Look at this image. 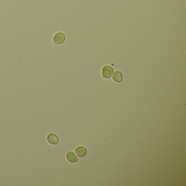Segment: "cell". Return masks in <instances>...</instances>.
Returning a JSON list of instances; mask_svg holds the SVG:
<instances>
[{"instance_id":"6da1fadb","label":"cell","mask_w":186,"mask_h":186,"mask_svg":"<svg viewBox=\"0 0 186 186\" xmlns=\"http://www.w3.org/2000/svg\"><path fill=\"white\" fill-rule=\"evenodd\" d=\"M65 40V36L64 33L59 32L56 33L53 38V42L56 45H61L63 43Z\"/></svg>"},{"instance_id":"5b68a950","label":"cell","mask_w":186,"mask_h":186,"mask_svg":"<svg viewBox=\"0 0 186 186\" xmlns=\"http://www.w3.org/2000/svg\"><path fill=\"white\" fill-rule=\"evenodd\" d=\"M66 158H67V159L68 161V162H70V163H75L78 160V157L75 156L74 153L72 151L68 152L67 154Z\"/></svg>"},{"instance_id":"8992f818","label":"cell","mask_w":186,"mask_h":186,"mask_svg":"<svg viewBox=\"0 0 186 186\" xmlns=\"http://www.w3.org/2000/svg\"><path fill=\"white\" fill-rule=\"evenodd\" d=\"M112 79L113 80L117 82V83H120L122 81V75L121 72H118V71H116L114 73V74L112 76Z\"/></svg>"},{"instance_id":"277c9868","label":"cell","mask_w":186,"mask_h":186,"mask_svg":"<svg viewBox=\"0 0 186 186\" xmlns=\"http://www.w3.org/2000/svg\"><path fill=\"white\" fill-rule=\"evenodd\" d=\"M75 153L78 157H83L87 154V149L84 146H79L75 149Z\"/></svg>"},{"instance_id":"3957f363","label":"cell","mask_w":186,"mask_h":186,"mask_svg":"<svg viewBox=\"0 0 186 186\" xmlns=\"http://www.w3.org/2000/svg\"><path fill=\"white\" fill-rule=\"evenodd\" d=\"M47 140L50 144L54 145L57 144L59 143V137L54 133H50L48 135Z\"/></svg>"},{"instance_id":"7a4b0ae2","label":"cell","mask_w":186,"mask_h":186,"mask_svg":"<svg viewBox=\"0 0 186 186\" xmlns=\"http://www.w3.org/2000/svg\"><path fill=\"white\" fill-rule=\"evenodd\" d=\"M114 70L110 65H105L102 69L103 76L106 79L110 78L113 74Z\"/></svg>"}]
</instances>
